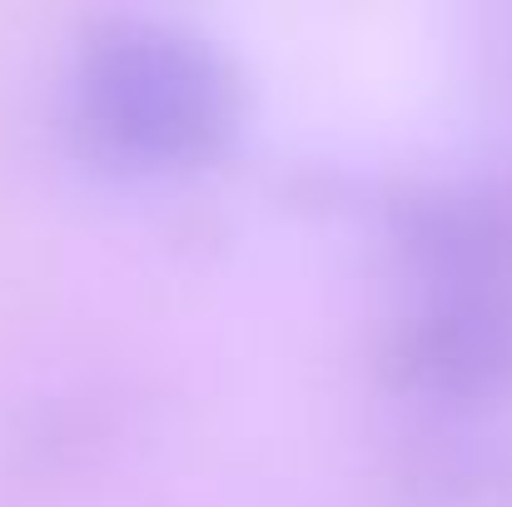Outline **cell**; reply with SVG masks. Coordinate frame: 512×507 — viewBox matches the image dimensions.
Wrapping results in <instances>:
<instances>
[{"mask_svg": "<svg viewBox=\"0 0 512 507\" xmlns=\"http://www.w3.org/2000/svg\"><path fill=\"white\" fill-rule=\"evenodd\" d=\"M90 125L130 155H189L214 140L229 115L219 60L165 25H120L90 45L85 75Z\"/></svg>", "mask_w": 512, "mask_h": 507, "instance_id": "obj_1", "label": "cell"}]
</instances>
